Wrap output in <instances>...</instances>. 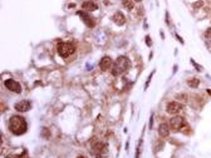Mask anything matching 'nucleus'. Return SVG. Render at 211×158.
Returning a JSON list of instances; mask_svg holds the SVG:
<instances>
[{"mask_svg": "<svg viewBox=\"0 0 211 158\" xmlns=\"http://www.w3.org/2000/svg\"><path fill=\"white\" fill-rule=\"evenodd\" d=\"M8 125H9V131L15 135H22L28 131L27 121L22 115H12Z\"/></svg>", "mask_w": 211, "mask_h": 158, "instance_id": "obj_1", "label": "nucleus"}, {"mask_svg": "<svg viewBox=\"0 0 211 158\" xmlns=\"http://www.w3.org/2000/svg\"><path fill=\"white\" fill-rule=\"evenodd\" d=\"M131 67V63H130V59L124 55H121L117 58V60H116L113 63V67H112V75L114 77H120L122 75L123 73H126Z\"/></svg>", "mask_w": 211, "mask_h": 158, "instance_id": "obj_2", "label": "nucleus"}, {"mask_svg": "<svg viewBox=\"0 0 211 158\" xmlns=\"http://www.w3.org/2000/svg\"><path fill=\"white\" fill-rule=\"evenodd\" d=\"M74 51H76V47L72 43L63 41V43H59V45H58V54L62 58H68L72 54H74Z\"/></svg>", "mask_w": 211, "mask_h": 158, "instance_id": "obj_3", "label": "nucleus"}, {"mask_svg": "<svg viewBox=\"0 0 211 158\" xmlns=\"http://www.w3.org/2000/svg\"><path fill=\"white\" fill-rule=\"evenodd\" d=\"M185 124H186L185 118L184 117H180V115H176V117H172L170 119V128L172 131H176V132L180 131Z\"/></svg>", "mask_w": 211, "mask_h": 158, "instance_id": "obj_4", "label": "nucleus"}, {"mask_svg": "<svg viewBox=\"0 0 211 158\" xmlns=\"http://www.w3.org/2000/svg\"><path fill=\"white\" fill-rule=\"evenodd\" d=\"M5 87L6 89H9L10 92H14V93H22V86L14 79H6L5 80Z\"/></svg>", "mask_w": 211, "mask_h": 158, "instance_id": "obj_5", "label": "nucleus"}, {"mask_svg": "<svg viewBox=\"0 0 211 158\" xmlns=\"http://www.w3.org/2000/svg\"><path fill=\"white\" fill-rule=\"evenodd\" d=\"M166 111H167V113H170V114H177L178 112L182 111V104L178 103V102H170L167 104Z\"/></svg>", "mask_w": 211, "mask_h": 158, "instance_id": "obj_6", "label": "nucleus"}, {"mask_svg": "<svg viewBox=\"0 0 211 158\" xmlns=\"http://www.w3.org/2000/svg\"><path fill=\"white\" fill-rule=\"evenodd\" d=\"M14 108H15L18 112H20V113H24V112H28V111L31 108V104H30V102H28V100H20V102H18V103H15Z\"/></svg>", "mask_w": 211, "mask_h": 158, "instance_id": "obj_7", "label": "nucleus"}, {"mask_svg": "<svg viewBox=\"0 0 211 158\" xmlns=\"http://www.w3.org/2000/svg\"><path fill=\"white\" fill-rule=\"evenodd\" d=\"M113 67V60L111 57H103L99 61V68L102 70H107V69H111Z\"/></svg>", "mask_w": 211, "mask_h": 158, "instance_id": "obj_8", "label": "nucleus"}, {"mask_svg": "<svg viewBox=\"0 0 211 158\" xmlns=\"http://www.w3.org/2000/svg\"><path fill=\"white\" fill-rule=\"evenodd\" d=\"M92 149L97 154H102V153H104L106 151H107V144L103 143V142H94L92 144Z\"/></svg>", "mask_w": 211, "mask_h": 158, "instance_id": "obj_9", "label": "nucleus"}, {"mask_svg": "<svg viewBox=\"0 0 211 158\" xmlns=\"http://www.w3.org/2000/svg\"><path fill=\"white\" fill-rule=\"evenodd\" d=\"M77 14H78L79 16H82V18H83V22L87 24V26L93 28V26H94V24H96V22H94V19H93L91 15H88L86 12H78Z\"/></svg>", "mask_w": 211, "mask_h": 158, "instance_id": "obj_10", "label": "nucleus"}, {"mask_svg": "<svg viewBox=\"0 0 211 158\" xmlns=\"http://www.w3.org/2000/svg\"><path fill=\"white\" fill-rule=\"evenodd\" d=\"M158 134L162 138H166L170 134V125H167V123H161L158 125Z\"/></svg>", "mask_w": 211, "mask_h": 158, "instance_id": "obj_11", "label": "nucleus"}, {"mask_svg": "<svg viewBox=\"0 0 211 158\" xmlns=\"http://www.w3.org/2000/svg\"><path fill=\"white\" fill-rule=\"evenodd\" d=\"M82 9L84 10V12H94V10L98 9V5L96 3L93 2H89V0H87V2H83L82 4Z\"/></svg>", "mask_w": 211, "mask_h": 158, "instance_id": "obj_12", "label": "nucleus"}, {"mask_svg": "<svg viewBox=\"0 0 211 158\" xmlns=\"http://www.w3.org/2000/svg\"><path fill=\"white\" fill-rule=\"evenodd\" d=\"M112 20L113 22L117 24V25H124V23H126V16L123 15V13H121V12H117L113 16H112Z\"/></svg>", "mask_w": 211, "mask_h": 158, "instance_id": "obj_13", "label": "nucleus"}, {"mask_svg": "<svg viewBox=\"0 0 211 158\" xmlns=\"http://www.w3.org/2000/svg\"><path fill=\"white\" fill-rule=\"evenodd\" d=\"M122 5L127 10H132L134 6V3H133V0H122Z\"/></svg>", "mask_w": 211, "mask_h": 158, "instance_id": "obj_14", "label": "nucleus"}, {"mask_svg": "<svg viewBox=\"0 0 211 158\" xmlns=\"http://www.w3.org/2000/svg\"><path fill=\"white\" fill-rule=\"evenodd\" d=\"M187 84H188V86L191 87V88H197V87H198V84H200V80L196 79V78H191V79H188Z\"/></svg>", "mask_w": 211, "mask_h": 158, "instance_id": "obj_15", "label": "nucleus"}, {"mask_svg": "<svg viewBox=\"0 0 211 158\" xmlns=\"http://www.w3.org/2000/svg\"><path fill=\"white\" fill-rule=\"evenodd\" d=\"M205 37H206L207 39H211V28L206 29V31H205Z\"/></svg>", "mask_w": 211, "mask_h": 158, "instance_id": "obj_16", "label": "nucleus"}, {"mask_svg": "<svg viewBox=\"0 0 211 158\" xmlns=\"http://www.w3.org/2000/svg\"><path fill=\"white\" fill-rule=\"evenodd\" d=\"M150 39H151L150 37H147V38H146V43H147V44H148V47H151V45H152V41H151Z\"/></svg>", "mask_w": 211, "mask_h": 158, "instance_id": "obj_17", "label": "nucleus"}, {"mask_svg": "<svg viewBox=\"0 0 211 158\" xmlns=\"http://www.w3.org/2000/svg\"><path fill=\"white\" fill-rule=\"evenodd\" d=\"M202 5V2H198V3H195L194 4V8H197V6H201Z\"/></svg>", "mask_w": 211, "mask_h": 158, "instance_id": "obj_18", "label": "nucleus"}, {"mask_svg": "<svg viewBox=\"0 0 211 158\" xmlns=\"http://www.w3.org/2000/svg\"><path fill=\"white\" fill-rule=\"evenodd\" d=\"M96 158H104V157H103V156H101V154H97V156H96Z\"/></svg>", "mask_w": 211, "mask_h": 158, "instance_id": "obj_19", "label": "nucleus"}, {"mask_svg": "<svg viewBox=\"0 0 211 158\" xmlns=\"http://www.w3.org/2000/svg\"><path fill=\"white\" fill-rule=\"evenodd\" d=\"M77 158H86V157H84V156H79V157H77Z\"/></svg>", "mask_w": 211, "mask_h": 158, "instance_id": "obj_20", "label": "nucleus"}, {"mask_svg": "<svg viewBox=\"0 0 211 158\" xmlns=\"http://www.w3.org/2000/svg\"><path fill=\"white\" fill-rule=\"evenodd\" d=\"M134 2H142V0H134Z\"/></svg>", "mask_w": 211, "mask_h": 158, "instance_id": "obj_21", "label": "nucleus"}, {"mask_svg": "<svg viewBox=\"0 0 211 158\" xmlns=\"http://www.w3.org/2000/svg\"><path fill=\"white\" fill-rule=\"evenodd\" d=\"M18 158H25V157H18Z\"/></svg>", "mask_w": 211, "mask_h": 158, "instance_id": "obj_22", "label": "nucleus"}]
</instances>
